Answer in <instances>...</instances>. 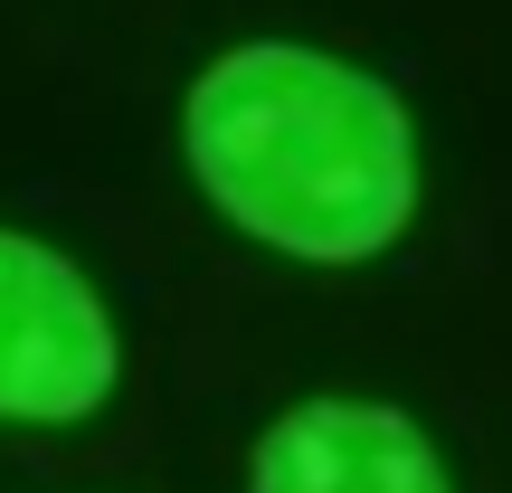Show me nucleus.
Listing matches in <instances>:
<instances>
[{
    "mask_svg": "<svg viewBox=\"0 0 512 493\" xmlns=\"http://www.w3.org/2000/svg\"><path fill=\"white\" fill-rule=\"evenodd\" d=\"M181 162L238 238L294 266H370L418 219L399 86L304 38H247L181 95Z\"/></svg>",
    "mask_w": 512,
    "mask_h": 493,
    "instance_id": "nucleus-1",
    "label": "nucleus"
},
{
    "mask_svg": "<svg viewBox=\"0 0 512 493\" xmlns=\"http://www.w3.org/2000/svg\"><path fill=\"white\" fill-rule=\"evenodd\" d=\"M247 493H456L427 427L389 399H304L256 437Z\"/></svg>",
    "mask_w": 512,
    "mask_h": 493,
    "instance_id": "nucleus-3",
    "label": "nucleus"
},
{
    "mask_svg": "<svg viewBox=\"0 0 512 493\" xmlns=\"http://www.w3.org/2000/svg\"><path fill=\"white\" fill-rule=\"evenodd\" d=\"M124 380L105 294L57 247L0 228V427H86Z\"/></svg>",
    "mask_w": 512,
    "mask_h": 493,
    "instance_id": "nucleus-2",
    "label": "nucleus"
}]
</instances>
